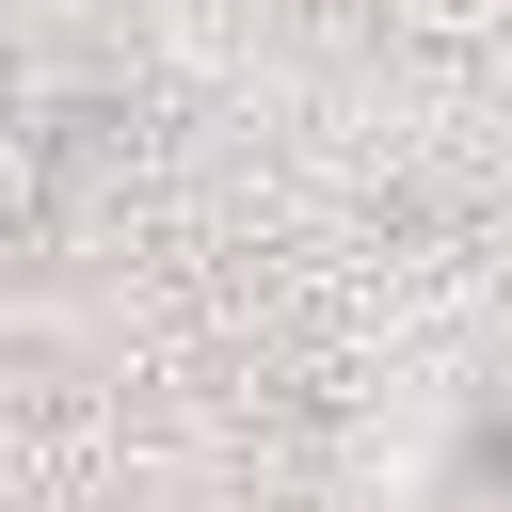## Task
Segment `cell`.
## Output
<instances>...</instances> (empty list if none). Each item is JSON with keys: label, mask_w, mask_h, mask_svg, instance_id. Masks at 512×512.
Instances as JSON below:
<instances>
[{"label": "cell", "mask_w": 512, "mask_h": 512, "mask_svg": "<svg viewBox=\"0 0 512 512\" xmlns=\"http://www.w3.org/2000/svg\"><path fill=\"white\" fill-rule=\"evenodd\" d=\"M48 176H64V128L0 112V240H32V224H48Z\"/></svg>", "instance_id": "cell-1"}]
</instances>
